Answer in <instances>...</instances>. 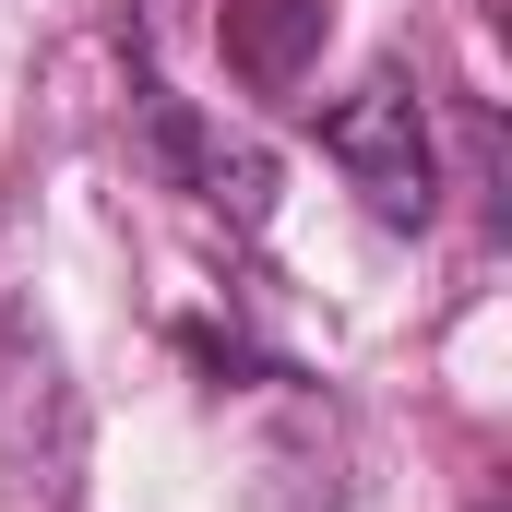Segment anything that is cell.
Segmentation results:
<instances>
[{
	"mask_svg": "<svg viewBox=\"0 0 512 512\" xmlns=\"http://www.w3.org/2000/svg\"><path fill=\"white\" fill-rule=\"evenodd\" d=\"M131 131H143V167H155L167 191H191L203 215H227V227H262V215H274V155H262V143H227L191 96H167L155 72L131 84Z\"/></svg>",
	"mask_w": 512,
	"mask_h": 512,
	"instance_id": "7a4b0ae2",
	"label": "cell"
},
{
	"mask_svg": "<svg viewBox=\"0 0 512 512\" xmlns=\"http://www.w3.org/2000/svg\"><path fill=\"white\" fill-rule=\"evenodd\" d=\"M322 155L346 167V191L382 215L393 239H417L441 215V131H429V96L405 72H370L358 96L322 108Z\"/></svg>",
	"mask_w": 512,
	"mask_h": 512,
	"instance_id": "6da1fadb",
	"label": "cell"
},
{
	"mask_svg": "<svg viewBox=\"0 0 512 512\" xmlns=\"http://www.w3.org/2000/svg\"><path fill=\"white\" fill-rule=\"evenodd\" d=\"M215 36H227V72L251 96H298L310 60H322V36H334V0H227Z\"/></svg>",
	"mask_w": 512,
	"mask_h": 512,
	"instance_id": "277c9868",
	"label": "cell"
},
{
	"mask_svg": "<svg viewBox=\"0 0 512 512\" xmlns=\"http://www.w3.org/2000/svg\"><path fill=\"white\" fill-rule=\"evenodd\" d=\"M72 453H84L72 382L36 346H0V501L12 512H60L72 501Z\"/></svg>",
	"mask_w": 512,
	"mask_h": 512,
	"instance_id": "3957f363",
	"label": "cell"
}]
</instances>
